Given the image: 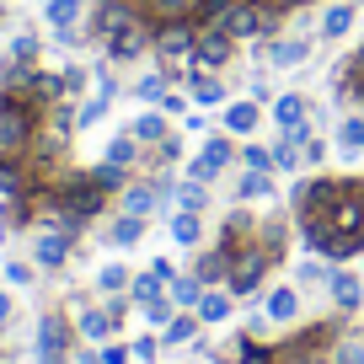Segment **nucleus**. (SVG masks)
I'll list each match as a JSON object with an SVG mask.
<instances>
[{
  "label": "nucleus",
  "mask_w": 364,
  "mask_h": 364,
  "mask_svg": "<svg viewBox=\"0 0 364 364\" xmlns=\"http://www.w3.org/2000/svg\"><path fill=\"white\" fill-rule=\"evenodd\" d=\"M124 22H134V6H129V0H102V11H97V33H102V43H107Z\"/></svg>",
  "instance_id": "dca6fc26"
},
{
  "label": "nucleus",
  "mask_w": 364,
  "mask_h": 364,
  "mask_svg": "<svg viewBox=\"0 0 364 364\" xmlns=\"http://www.w3.org/2000/svg\"><path fill=\"white\" fill-rule=\"evenodd\" d=\"M204 289H209V284L198 279V273H177V279L166 284V295H171V306H177V311H198Z\"/></svg>",
  "instance_id": "ddd939ff"
},
{
  "label": "nucleus",
  "mask_w": 364,
  "mask_h": 364,
  "mask_svg": "<svg viewBox=\"0 0 364 364\" xmlns=\"http://www.w3.org/2000/svg\"><path fill=\"white\" fill-rule=\"evenodd\" d=\"M161 284H166V279H156V273H139V279H129V300H134V306H145V300L161 295Z\"/></svg>",
  "instance_id": "2f4dec72"
},
{
  "label": "nucleus",
  "mask_w": 364,
  "mask_h": 364,
  "mask_svg": "<svg viewBox=\"0 0 364 364\" xmlns=\"http://www.w3.org/2000/svg\"><path fill=\"white\" fill-rule=\"evenodd\" d=\"M353 27V6H327V16H321V38H343Z\"/></svg>",
  "instance_id": "c85d7f7f"
},
{
  "label": "nucleus",
  "mask_w": 364,
  "mask_h": 364,
  "mask_svg": "<svg viewBox=\"0 0 364 364\" xmlns=\"http://www.w3.org/2000/svg\"><path fill=\"white\" fill-rule=\"evenodd\" d=\"M150 273H156V279H166V284H171V279H177V268H171L166 257H156V262H150Z\"/></svg>",
  "instance_id": "49530a36"
},
{
  "label": "nucleus",
  "mask_w": 364,
  "mask_h": 364,
  "mask_svg": "<svg viewBox=\"0 0 364 364\" xmlns=\"http://www.w3.org/2000/svg\"><path fill=\"white\" fill-rule=\"evenodd\" d=\"M225 161H230V139H209V145L188 161V177H193V182H215Z\"/></svg>",
  "instance_id": "6e6552de"
},
{
  "label": "nucleus",
  "mask_w": 364,
  "mask_h": 364,
  "mask_svg": "<svg viewBox=\"0 0 364 364\" xmlns=\"http://www.w3.org/2000/svg\"><path fill=\"white\" fill-rule=\"evenodd\" d=\"M359 273H364V268H359Z\"/></svg>",
  "instance_id": "3c124183"
},
{
  "label": "nucleus",
  "mask_w": 364,
  "mask_h": 364,
  "mask_svg": "<svg viewBox=\"0 0 364 364\" xmlns=\"http://www.w3.org/2000/svg\"><path fill=\"white\" fill-rule=\"evenodd\" d=\"M198 236H204V230H198V215L177 209V215H171V241H177V247H198Z\"/></svg>",
  "instance_id": "393cba45"
},
{
  "label": "nucleus",
  "mask_w": 364,
  "mask_h": 364,
  "mask_svg": "<svg viewBox=\"0 0 364 364\" xmlns=\"http://www.w3.org/2000/svg\"><path fill=\"white\" fill-rule=\"evenodd\" d=\"M188 80H193V102H204V107L225 102V80L204 75V65H188Z\"/></svg>",
  "instance_id": "f3484780"
},
{
  "label": "nucleus",
  "mask_w": 364,
  "mask_h": 364,
  "mask_svg": "<svg viewBox=\"0 0 364 364\" xmlns=\"http://www.w3.org/2000/svg\"><path fill=\"white\" fill-rule=\"evenodd\" d=\"M262 59H268V65H279V70H284V65H300V59H306V43H300V38H289V43H268V54H262Z\"/></svg>",
  "instance_id": "bb28decb"
},
{
  "label": "nucleus",
  "mask_w": 364,
  "mask_h": 364,
  "mask_svg": "<svg viewBox=\"0 0 364 364\" xmlns=\"http://www.w3.org/2000/svg\"><path fill=\"white\" fill-rule=\"evenodd\" d=\"M273 364H284V359H279V353H273Z\"/></svg>",
  "instance_id": "8fccbe9b"
},
{
  "label": "nucleus",
  "mask_w": 364,
  "mask_h": 364,
  "mask_svg": "<svg viewBox=\"0 0 364 364\" xmlns=\"http://www.w3.org/2000/svg\"><path fill=\"white\" fill-rule=\"evenodd\" d=\"M139 236H145V220H139V215H124V220H113V236H107V241H113V247H134Z\"/></svg>",
  "instance_id": "c756f323"
},
{
  "label": "nucleus",
  "mask_w": 364,
  "mask_h": 364,
  "mask_svg": "<svg viewBox=\"0 0 364 364\" xmlns=\"http://www.w3.org/2000/svg\"><path fill=\"white\" fill-rule=\"evenodd\" d=\"M156 198H161V188H124V215H139V220H150L156 215Z\"/></svg>",
  "instance_id": "412c9836"
},
{
  "label": "nucleus",
  "mask_w": 364,
  "mask_h": 364,
  "mask_svg": "<svg viewBox=\"0 0 364 364\" xmlns=\"http://www.w3.org/2000/svg\"><path fill=\"white\" fill-rule=\"evenodd\" d=\"M338 139H343V150H364V118H343Z\"/></svg>",
  "instance_id": "4c0bfd02"
},
{
  "label": "nucleus",
  "mask_w": 364,
  "mask_h": 364,
  "mask_svg": "<svg viewBox=\"0 0 364 364\" xmlns=\"http://www.w3.org/2000/svg\"><path fill=\"white\" fill-rule=\"evenodd\" d=\"M177 204L188 209V215H198V209L209 204V193H204V182H193V177H188V182H182V188H177Z\"/></svg>",
  "instance_id": "f704fd0d"
},
{
  "label": "nucleus",
  "mask_w": 364,
  "mask_h": 364,
  "mask_svg": "<svg viewBox=\"0 0 364 364\" xmlns=\"http://www.w3.org/2000/svg\"><path fill=\"white\" fill-rule=\"evenodd\" d=\"M273 124H279V129L306 124V97H295V91H289V97H279V102H273Z\"/></svg>",
  "instance_id": "4be33fe9"
},
{
  "label": "nucleus",
  "mask_w": 364,
  "mask_h": 364,
  "mask_svg": "<svg viewBox=\"0 0 364 364\" xmlns=\"http://www.w3.org/2000/svg\"><path fill=\"white\" fill-rule=\"evenodd\" d=\"M145 48H156V27L145 22V16H134V22H124L113 38H107V54L113 59H139Z\"/></svg>",
  "instance_id": "0eeeda50"
},
{
  "label": "nucleus",
  "mask_w": 364,
  "mask_h": 364,
  "mask_svg": "<svg viewBox=\"0 0 364 364\" xmlns=\"http://www.w3.org/2000/svg\"><path fill=\"white\" fill-rule=\"evenodd\" d=\"M139 311H145V321H150V327H166V321L177 316V306H171V295H156V300H145V306H139Z\"/></svg>",
  "instance_id": "72a5a7b5"
},
{
  "label": "nucleus",
  "mask_w": 364,
  "mask_h": 364,
  "mask_svg": "<svg viewBox=\"0 0 364 364\" xmlns=\"http://www.w3.org/2000/svg\"><path fill=\"white\" fill-rule=\"evenodd\" d=\"M332 364H364V338H338Z\"/></svg>",
  "instance_id": "c9c22d12"
},
{
  "label": "nucleus",
  "mask_w": 364,
  "mask_h": 364,
  "mask_svg": "<svg viewBox=\"0 0 364 364\" xmlns=\"http://www.w3.org/2000/svg\"><path fill=\"white\" fill-rule=\"evenodd\" d=\"M300 236L316 257L343 262L364 252V182L353 177H316L295 188Z\"/></svg>",
  "instance_id": "f257e3e1"
},
{
  "label": "nucleus",
  "mask_w": 364,
  "mask_h": 364,
  "mask_svg": "<svg viewBox=\"0 0 364 364\" xmlns=\"http://www.w3.org/2000/svg\"><path fill=\"white\" fill-rule=\"evenodd\" d=\"M230 289L225 284H215V289H204V300H198V321H204V327H220V321L230 316Z\"/></svg>",
  "instance_id": "4468645a"
},
{
  "label": "nucleus",
  "mask_w": 364,
  "mask_h": 364,
  "mask_svg": "<svg viewBox=\"0 0 364 364\" xmlns=\"http://www.w3.org/2000/svg\"><path fill=\"white\" fill-rule=\"evenodd\" d=\"M38 129V102L11 91V97H0V150H22Z\"/></svg>",
  "instance_id": "20e7f679"
},
{
  "label": "nucleus",
  "mask_w": 364,
  "mask_h": 364,
  "mask_svg": "<svg viewBox=\"0 0 364 364\" xmlns=\"http://www.w3.org/2000/svg\"><path fill=\"white\" fill-rule=\"evenodd\" d=\"M70 359V321L59 311L38 316V364H65Z\"/></svg>",
  "instance_id": "423d86ee"
},
{
  "label": "nucleus",
  "mask_w": 364,
  "mask_h": 364,
  "mask_svg": "<svg viewBox=\"0 0 364 364\" xmlns=\"http://www.w3.org/2000/svg\"><path fill=\"white\" fill-rule=\"evenodd\" d=\"M107 161L129 171V166H134V161H139V139H134V134H118L113 145H107Z\"/></svg>",
  "instance_id": "7c9ffc66"
},
{
  "label": "nucleus",
  "mask_w": 364,
  "mask_h": 364,
  "mask_svg": "<svg viewBox=\"0 0 364 364\" xmlns=\"http://www.w3.org/2000/svg\"><path fill=\"white\" fill-rule=\"evenodd\" d=\"M129 134H134L139 145H161V139H166V118H161V113H150V107H145V113H139L134 124H129Z\"/></svg>",
  "instance_id": "aec40b11"
},
{
  "label": "nucleus",
  "mask_w": 364,
  "mask_h": 364,
  "mask_svg": "<svg viewBox=\"0 0 364 364\" xmlns=\"http://www.w3.org/2000/svg\"><path fill=\"white\" fill-rule=\"evenodd\" d=\"M236 198H273V171H247Z\"/></svg>",
  "instance_id": "cd10ccee"
},
{
  "label": "nucleus",
  "mask_w": 364,
  "mask_h": 364,
  "mask_svg": "<svg viewBox=\"0 0 364 364\" xmlns=\"http://www.w3.org/2000/svg\"><path fill=\"white\" fill-rule=\"evenodd\" d=\"M129 279H134L129 268L107 262V268H97V295H118V289H129Z\"/></svg>",
  "instance_id": "a878e982"
},
{
  "label": "nucleus",
  "mask_w": 364,
  "mask_h": 364,
  "mask_svg": "<svg viewBox=\"0 0 364 364\" xmlns=\"http://www.w3.org/2000/svg\"><path fill=\"white\" fill-rule=\"evenodd\" d=\"M0 241H6V225H0Z\"/></svg>",
  "instance_id": "09e8293b"
},
{
  "label": "nucleus",
  "mask_w": 364,
  "mask_h": 364,
  "mask_svg": "<svg viewBox=\"0 0 364 364\" xmlns=\"http://www.w3.org/2000/svg\"><path fill=\"white\" fill-rule=\"evenodd\" d=\"M225 268H230V252L225 247H215V252H204V257H198V279H204V284L209 289H215V284H225Z\"/></svg>",
  "instance_id": "6ab92c4d"
},
{
  "label": "nucleus",
  "mask_w": 364,
  "mask_h": 364,
  "mask_svg": "<svg viewBox=\"0 0 364 364\" xmlns=\"http://www.w3.org/2000/svg\"><path fill=\"white\" fill-rule=\"evenodd\" d=\"M65 257H70V236H65V230H59V236H54V230L38 236V268L54 273V268H65Z\"/></svg>",
  "instance_id": "a211bd4d"
},
{
  "label": "nucleus",
  "mask_w": 364,
  "mask_h": 364,
  "mask_svg": "<svg viewBox=\"0 0 364 364\" xmlns=\"http://www.w3.org/2000/svg\"><path fill=\"white\" fill-rule=\"evenodd\" d=\"M230 43H236V38H230L225 33V27H198V65H204V70H215V65H225V59H230Z\"/></svg>",
  "instance_id": "9d476101"
},
{
  "label": "nucleus",
  "mask_w": 364,
  "mask_h": 364,
  "mask_svg": "<svg viewBox=\"0 0 364 364\" xmlns=\"http://www.w3.org/2000/svg\"><path fill=\"white\" fill-rule=\"evenodd\" d=\"M247 166H252V171H279V166H273V150H262V145L247 150Z\"/></svg>",
  "instance_id": "37998d69"
},
{
  "label": "nucleus",
  "mask_w": 364,
  "mask_h": 364,
  "mask_svg": "<svg viewBox=\"0 0 364 364\" xmlns=\"http://www.w3.org/2000/svg\"><path fill=\"white\" fill-rule=\"evenodd\" d=\"M156 54H161V65H166V75H182L188 65H198V27L182 16V22H161L156 27Z\"/></svg>",
  "instance_id": "7ed1b4c3"
},
{
  "label": "nucleus",
  "mask_w": 364,
  "mask_h": 364,
  "mask_svg": "<svg viewBox=\"0 0 364 364\" xmlns=\"http://www.w3.org/2000/svg\"><path fill=\"white\" fill-rule=\"evenodd\" d=\"M129 353H134V359H139V364H156V353H161V343H156V338H134V343H129Z\"/></svg>",
  "instance_id": "a19ab883"
},
{
  "label": "nucleus",
  "mask_w": 364,
  "mask_h": 364,
  "mask_svg": "<svg viewBox=\"0 0 364 364\" xmlns=\"http://www.w3.org/2000/svg\"><path fill=\"white\" fill-rule=\"evenodd\" d=\"M11 316H16V300H11V289H0V332L11 327Z\"/></svg>",
  "instance_id": "a18cd8bd"
},
{
  "label": "nucleus",
  "mask_w": 364,
  "mask_h": 364,
  "mask_svg": "<svg viewBox=\"0 0 364 364\" xmlns=\"http://www.w3.org/2000/svg\"><path fill=\"white\" fill-rule=\"evenodd\" d=\"M75 327H80V338H86V343H113L118 321L107 316V311H97V306H86V300H80V316H75Z\"/></svg>",
  "instance_id": "9b49d317"
},
{
  "label": "nucleus",
  "mask_w": 364,
  "mask_h": 364,
  "mask_svg": "<svg viewBox=\"0 0 364 364\" xmlns=\"http://www.w3.org/2000/svg\"><path fill=\"white\" fill-rule=\"evenodd\" d=\"M327 289H332V300H338V311H359L364 306V273H332Z\"/></svg>",
  "instance_id": "f8f14e48"
},
{
  "label": "nucleus",
  "mask_w": 364,
  "mask_h": 364,
  "mask_svg": "<svg viewBox=\"0 0 364 364\" xmlns=\"http://www.w3.org/2000/svg\"><path fill=\"white\" fill-rule=\"evenodd\" d=\"M102 118H107V97H91V102L80 107V118H75V124H86V129H91V124H102Z\"/></svg>",
  "instance_id": "ea45409f"
},
{
  "label": "nucleus",
  "mask_w": 364,
  "mask_h": 364,
  "mask_svg": "<svg viewBox=\"0 0 364 364\" xmlns=\"http://www.w3.org/2000/svg\"><path fill=\"white\" fill-rule=\"evenodd\" d=\"M273 22H279V6H273V0H236L220 27H225L230 38H262V33H273Z\"/></svg>",
  "instance_id": "39448f33"
},
{
  "label": "nucleus",
  "mask_w": 364,
  "mask_h": 364,
  "mask_svg": "<svg viewBox=\"0 0 364 364\" xmlns=\"http://www.w3.org/2000/svg\"><path fill=\"white\" fill-rule=\"evenodd\" d=\"M198 0H145V11L156 16V22H182V16H193Z\"/></svg>",
  "instance_id": "b1692460"
},
{
  "label": "nucleus",
  "mask_w": 364,
  "mask_h": 364,
  "mask_svg": "<svg viewBox=\"0 0 364 364\" xmlns=\"http://www.w3.org/2000/svg\"><path fill=\"white\" fill-rule=\"evenodd\" d=\"M91 177L102 182V188H124V166H113V161H107V166H91Z\"/></svg>",
  "instance_id": "79ce46f5"
},
{
  "label": "nucleus",
  "mask_w": 364,
  "mask_h": 364,
  "mask_svg": "<svg viewBox=\"0 0 364 364\" xmlns=\"http://www.w3.org/2000/svg\"><path fill=\"white\" fill-rule=\"evenodd\" d=\"M33 48H38L33 38H16V43H11V59H33Z\"/></svg>",
  "instance_id": "de8ad7c7"
},
{
  "label": "nucleus",
  "mask_w": 364,
  "mask_h": 364,
  "mask_svg": "<svg viewBox=\"0 0 364 364\" xmlns=\"http://www.w3.org/2000/svg\"><path fill=\"white\" fill-rule=\"evenodd\" d=\"M262 316H268L273 327H289V321L300 316V289L273 284V289H268V300H262Z\"/></svg>",
  "instance_id": "1a4fd4ad"
},
{
  "label": "nucleus",
  "mask_w": 364,
  "mask_h": 364,
  "mask_svg": "<svg viewBox=\"0 0 364 364\" xmlns=\"http://www.w3.org/2000/svg\"><path fill=\"white\" fill-rule=\"evenodd\" d=\"M6 284H16V289H27V284H33V262H6Z\"/></svg>",
  "instance_id": "58836bf2"
},
{
  "label": "nucleus",
  "mask_w": 364,
  "mask_h": 364,
  "mask_svg": "<svg viewBox=\"0 0 364 364\" xmlns=\"http://www.w3.org/2000/svg\"><path fill=\"white\" fill-rule=\"evenodd\" d=\"M273 257H279V252H273L268 241H241V247L230 252V268H225V289H230L236 300L257 295V289H262V279H268V268H273Z\"/></svg>",
  "instance_id": "f03ea898"
},
{
  "label": "nucleus",
  "mask_w": 364,
  "mask_h": 364,
  "mask_svg": "<svg viewBox=\"0 0 364 364\" xmlns=\"http://www.w3.org/2000/svg\"><path fill=\"white\" fill-rule=\"evenodd\" d=\"M75 16H80V0H48V22H54L59 33H70Z\"/></svg>",
  "instance_id": "473e14b6"
},
{
  "label": "nucleus",
  "mask_w": 364,
  "mask_h": 364,
  "mask_svg": "<svg viewBox=\"0 0 364 364\" xmlns=\"http://www.w3.org/2000/svg\"><path fill=\"white\" fill-rule=\"evenodd\" d=\"M198 327H204V321H198V311H177V316L161 327V343L182 348V343H193V338H198Z\"/></svg>",
  "instance_id": "2eb2a0df"
},
{
  "label": "nucleus",
  "mask_w": 364,
  "mask_h": 364,
  "mask_svg": "<svg viewBox=\"0 0 364 364\" xmlns=\"http://www.w3.org/2000/svg\"><path fill=\"white\" fill-rule=\"evenodd\" d=\"M257 124H262L257 102H230V113H225V129H230V134H252Z\"/></svg>",
  "instance_id": "5701e85b"
},
{
  "label": "nucleus",
  "mask_w": 364,
  "mask_h": 364,
  "mask_svg": "<svg viewBox=\"0 0 364 364\" xmlns=\"http://www.w3.org/2000/svg\"><path fill=\"white\" fill-rule=\"evenodd\" d=\"M134 353L124 348V343H102V364H129Z\"/></svg>",
  "instance_id": "c03bdc74"
},
{
  "label": "nucleus",
  "mask_w": 364,
  "mask_h": 364,
  "mask_svg": "<svg viewBox=\"0 0 364 364\" xmlns=\"http://www.w3.org/2000/svg\"><path fill=\"white\" fill-rule=\"evenodd\" d=\"M166 80H171L166 70H156V75H145V80H139V86H134V91H139V102H161V97H166Z\"/></svg>",
  "instance_id": "e433bc0d"
}]
</instances>
